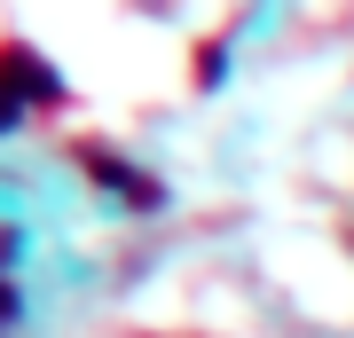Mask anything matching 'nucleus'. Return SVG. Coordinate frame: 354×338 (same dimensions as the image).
Wrapping results in <instances>:
<instances>
[]
</instances>
